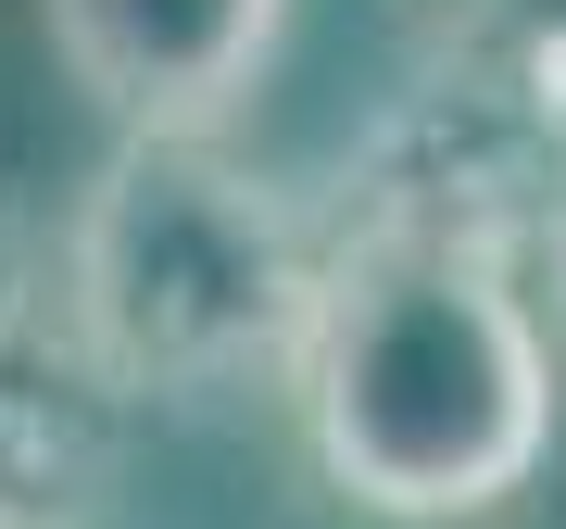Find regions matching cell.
I'll return each instance as SVG.
<instances>
[{
    "mask_svg": "<svg viewBox=\"0 0 566 529\" xmlns=\"http://www.w3.org/2000/svg\"><path fill=\"white\" fill-rule=\"evenodd\" d=\"M290 404L353 517L465 529L504 517L554 454V341L504 252L340 215Z\"/></svg>",
    "mask_w": 566,
    "mask_h": 529,
    "instance_id": "cell-1",
    "label": "cell"
},
{
    "mask_svg": "<svg viewBox=\"0 0 566 529\" xmlns=\"http://www.w3.org/2000/svg\"><path fill=\"white\" fill-rule=\"evenodd\" d=\"M327 240L277 177L227 139H139L102 152L76 227H63V328L126 404H227V391L303 378Z\"/></svg>",
    "mask_w": 566,
    "mask_h": 529,
    "instance_id": "cell-2",
    "label": "cell"
},
{
    "mask_svg": "<svg viewBox=\"0 0 566 529\" xmlns=\"http://www.w3.org/2000/svg\"><path fill=\"white\" fill-rule=\"evenodd\" d=\"M353 227H428V240H479V252H554L566 227V152L554 114L528 89V25L479 13L453 39H428L403 63V89L378 102V126L353 139Z\"/></svg>",
    "mask_w": 566,
    "mask_h": 529,
    "instance_id": "cell-3",
    "label": "cell"
},
{
    "mask_svg": "<svg viewBox=\"0 0 566 529\" xmlns=\"http://www.w3.org/2000/svg\"><path fill=\"white\" fill-rule=\"evenodd\" d=\"M39 25H51V63L114 114V139H139V126L214 139L264 89L290 0H39Z\"/></svg>",
    "mask_w": 566,
    "mask_h": 529,
    "instance_id": "cell-4",
    "label": "cell"
},
{
    "mask_svg": "<svg viewBox=\"0 0 566 529\" xmlns=\"http://www.w3.org/2000/svg\"><path fill=\"white\" fill-rule=\"evenodd\" d=\"M114 416L126 391L76 353V328H25L0 353V505H25L39 529H102L114 517Z\"/></svg>",
    "mask_w": 566,
    "mask_h": 529,
    "instance_id": "cell-5",
    "label": "cell"
},
{
    "mask_svg": "<svg viewBox=\"0 0 566 529\" xmlns=\"http://www.w3.org/2000/svg\"><path fill=\"white\" fill-rule=\"evenodd\" d=\"M39 328V240H25V215H13V189H0V353Z\"/></svg>",
    "mask_w": 566,
    "mask_h": 529,
    "instance_id": "cell-6",
    "label": "cell"
},
{
    "mask_svg": "<svg viewBox=\"0 0 566 529\" xmlns=\"http://www.w3.org/2000/svg\"><path fill=\"white\" fill-rule=\"evenodd\" d=\"M528 89H542V114H554V152H566V13H554V25H528Z\"/></svg>",
    "mask_w": 566,
    "mask_h": 529,
    "instance_id": "cell-7",
    "label": "cell"
},
{
    "mask_svg": "<svg viewBox=\"0 0 566 529\" xmlns=\"http://www.w3.org/2000/svg\"><path fill=\"white\" fill-rule=\"evenodd\" d=\"M542 264H554V328H566V227H554V252H542Z\"/></svg>",
    "mask_w": 566,
    "mask_h": 529,
    "instance_id": "cell-8",
    "label": "cell"
},
{
    "mask_svg": "<svg viewBox=\"0 0 566 529\" xmlns=\"http://www.w3.org/2000/svg\"><path fill=\"white\" fill-rule=\"evenodd\" d=\"M0 529H39V517H25V505H0Z\"/></svg>",
    "mask_w": 566,
    "mask_h": 529,
    "instance_id": "cell-9",
    "label": "cell"
}]
</instances>
